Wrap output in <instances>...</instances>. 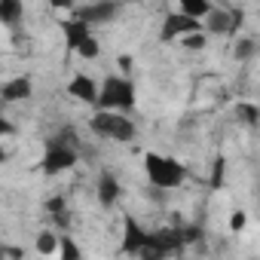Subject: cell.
<instances>
[{"mask_svg":"<svg viewBox=\"0 0 260 260\" xmlns=\"http://www.w3.org/2000/svg\"><path fill=\"white\" fill-rule=\"evenodd\" d=\"M178 236H181V245H193V242H199L202 230L199 226H178Z\"/></svg>","mask_w":260,"mask_h":260,"instance_id":"7402d4cb","label":"cell"},{"mask_svg":"<svg viewBox=\"0 0 260 260\" xmlns=\"http://www.w3.org/2000/svg\"><path fill=\"white\" fill-rule=\"evenodd\" d=\"M77 159H80L77 150H68V147H58V144L46 141V153H43V159H40V172H43V175H58V172L74 169Z\"/></svg>","mask_w":260,"mask_h":260,"instance_id":"277c9868","label":"cell"},{"mask_svg":"<svg viewBox=\"0 0 260 260\" xmlns=\"http://www.w3.org/2000/svg\"><path fill=\"white\" fill-rule=\"evenodd\" d=\"M230 28V13L223 7H211V13L202 19V34H226Z\"/></svg>","mask_w":260,"mask_h":260,"instance_id":"7c38bea8","label":"cell"},{"mask_svg":"<svg viewBox=\"0 0 260 260\" xmlns=\"http://www.w3.org/2000/svg\"><path fill=\"white\" fill-rule=\"evenodd\" d=\"M61 31H64V40H68V49H80L92 34H89V25H83L80 19H64L61 22Z\"/></svg>","mask_w":260,"mask_h":260,"instance_id":"8fae6325","label":"cell"},{"mask_svg":"<svg viewBox=\"0 0 260 260\" xmlns=\"http://www.w3.org/2000/svg\"><path fill=\"white\" fill-rule=\"evenodd\" d=\"M89 128L98 138H110V141H122V144L135 141V122L122 113H113V110H98L89 119Z\"/></svg>","mask_w":260,"mask_h":260,"instance_id":"7a4b0ae2","label":"cell"},{"mask_svg":"<svg viewBox=\"0 0 260 260\" xmlns=\"http://www.w3.org/2000/svg\"><path fill=\"white\" fill-rule=\"evenodd\" d=\"M119 4L113 0H101V4H86V7H74V19H80L83 25H107L119 16Z\"/></svg>","mask_w":260,"mask_h":260,"instance_id":"5b68a950","label":"cell"},{"mask_svg":"<svg viewBox=\"0 0 260 260\" xmlns=\"http://www.w3.org/2000/svg\"><path fill=\"white\" fill-rule=\"evenodd\" d=\"M236 113H239V116H242V122H245V125H251V128L260 122V107H257V104H251V101H239V104H236Z\"/></svg>","mask_w":260,"mask_h":260,"instance_id":"9a60e30c","label":"cell"},{"mask_svg":"<svg viewBox=\"0 0 260 260\" xmlns=\"http://www.w3.org/2000/svg\"><path fill=\"white\" fill-rule=\"evenodd\" d=\"M22 16H25V4L22 0H0V22L4 25H19L22 22Z\"/></svg>","mask_w":260,"mask_h":260,"instance_id":"4fadbf2b","label":"cell"},{"mask_svg":"<svg viewBox=\"0 0 260 260\" xmlns=\"http://www.w3.org/2000/svg\"><path fill=\"white\" fill-rule=\"evenodd\" d=\"M119 181L113 178V172H101L98 175V202L104 205V208H113L116 202H119Z\"/></svg>","mask_w":260,"mask_h":260,"instance_id":"30bf717a","label":"cell"},{"mask_svg":"<svg viewBox=\"0 0 260 260\" xmlns=\"http://www.w3.org/2000/svg\"><path fill=\"white\" fill-rule=\"evenodd\" d=\"M144 172L150 178V184L156 190H175L184 184V166L172 156H162V153H147L144 156Z\"/></svg>","mask_w":260,"mask_h":260,"instance_id":"6da1fadb","label":"cell"},{"mask_svg":"<svg viewBox=\"0 0 260 260\" xmlns=\"http://www.w3.org/2000/svg\"><path fill=\"white\" fill-rule=\"evenodd\" d=\"M34 245H37V251H40V254H55V251H58V236H55V233H49V230H43V233L37 236V242H34Z\"/></svg>","mask_w":260,"mask_h":260,"instance_id":"e0dca14e","label":"cell"},{"mask_svg":"<svg viewBox=\"0 0 260 260\" xmlns=\"http://www.w3.org/2000/svg\"><path fill=\"white\" fill-rule=\"evenodd\" d=\"M254 49H257V43H254V40H248V37H245V40H239V43H236V61H248V58L254 55Z\"/></svg>","mask_w":260,"mask_h":260,"instance_id":"d6986e66","label":"cell"},{"mask_svg":"<svg viewBox=\"0 0 260 260\" xmlns=\"http://www.w3.org/2000/svg\"><path fill=\"white\" fill-rule=\"evenodd\" d=\"M119 68H122V71H128V68H132V58L122 55V58H119Z\"/></svg>","mask_w":260,"mask_h":260,"instance_id":"83f0119b","label":"cell"},{"mask_svg":"<svg viewBox=\"0 0 260 260\" xmlns=\"http://www.w3.org/2000/svg\"><path fill=\"white\" fill-rule=\"evenodd\" d=\"M181 43H184V49L199 52V49H205V34H202V31H199V34H187V37H181Z\"/></svg>","mask_w":260,"mask_h":260,"instance_id":"ffe728a7","label":"cell"},{"mask_svg":"<svg viewBox=\"0 0 260 260\" xmlns=\"http://www.w3.org/2000/svg\"><path fill=\"white\" fill-rule=\"evenodd\" d=\"M7 257H13V260H22V251H19V248H10V245H7Z\"/></svg>","mask_w":260,"mask_h":260,"instance_id":"4316f807","label":"cell"},{"mask_svg":"<svg viewBox=\"0 0 260 260\" xmlns=\"http://www.w3.org/2000/svg\"><path fill=\"white\" fill-rule=\"evenodd\" d=\"M226 13H230V28H226V34H236V31L245 25V13H242L239 7H236V10H226Z\"/></svg>","mask_w":260,"mask_h":260,"instance_id":"603a6c76","label":"cell"},{"mask_svg":"<svg viewBox=\"0 0 260 260\" xmlns=\"http://www.w3.org/2000/svg\"><path fill=\"white\" fill-rule=\"evenodd\" d=\"M144 242H147V233L138 226V220L135 217H122V254H128V257H138V251L144 248Z\"/></svg>","mask_w":260,"mask_h":260,"instance_id":"52a82bcc","label":"cell"},{"mask_svg":"<svg viewBox=\"0 0 260 260\" xmlns=\"http://www.w3.org/2000/svg\"><path fill=\"white\" fill-rule=\"evenodd\" d=\"M101 110H132L135 107V83L125 77H107L104 86L98 89V101Z\"/></svg>","mask_w":260,"mask_h":260,"instance_id":"3957f363","label":"cell"},{"mask_svg":"<svg viewBox=\"0 0 260 260\" xmlns=\"http://www.w3.org/2000/svg\"><path fill=\"white\" fill-rule=\"evenodd\" d=\"M4 162H7V150H4V147H0V166H4Z\"/></svg>","mask_w":260,"mask_h":260,"instance_id":"f546056e","label":"cell"},{"mask_svg":"<svg viewBox=\"0 0 260 260\" xmlns=\"http://www.w3.org/2000/svg\"><path fill=\"white\" fill-rule=\"evenodd\" d=\"M0 260H7V245L0 242Z\"/></svg>","mask_w":260,"mask_h":260,"instance_id":"f1b7e54d","label":"cell"},{"mask_svg":"<svg viewBox=\"0 0 260 260\" xmlns=\"http://www.w3.org/2000/svg\"><path fill=\"white\" fill-rule=\"evenodd\" d=\"M58 257H61V260H83L80 245H77L71 236H58Z\"/></svg>","mask_w":260,"mask_h":260,"instance_id":"2e32d148","label":"cell"},{"mask_svg":"<svg viewBox=\"0 0 260 260\" xmlns=\"http://www.w3.org/2000/svg\"><path fill=\"white\" fill-rule=\"evenodd\" d=\"M77 55H83V58H98L101 55V46H98V40L95 37H89L80 49H77Z\"/></svg>","mask_w":260,"mask_h":260,"instance_id":"44dd1931","label":"cell"},{"mask_svg":"<svg viewBox=\"0 0 260 260\" xmlns=\"http://www.w3.org/2000/svg\"><path fill=\"white\" fill-rule=\"evenodd\" d=\"M68 92L77 98V101H86V104H95L98 101V86L89 74H77L71 83H68Z\"/></svg>","mask_w":260,"mask_h":260,"instance_id":"9c48e42d","label":"cell"},{"mask_svg":"<svg viewBox=\"0 0 260 260\" xmlns=\"http://www.w3.org/2000/svg\"><path fill=\"white\" fill-rule=\"evenodd\" d=\"M46 214L49 217H61V214H68V202H64V196H52V199H46Z\"/></svg>","mask_w":260,"mask_h":260,"instance_id":"ac0fdd59","label":"cell"},{"mask_svg":"<svg viewBox=\"0 0 260 260\" xmlns=\"http://www.w3.org/2000/svg\"><path fill=\"white\" fill-rule=\"evenodd\" d=\"M13 132H16V128H13V122H7V116L0 113V138H4V135H13Z\"/></svg>","mask_w":260,"mask_h":260,"instance_id":"484cf974","label":"cell"},{"mask_svg":"<svg viewBox=\"0 0 260 260\" xmlns=\"http://www.w3.org/2000/svg\"><path fill=\"white\" fill-rule=\"evenodd\" d=\"M178 13L187 16V19L202 22V19L211 13V4H208V0H181V10H178Z\"/></svg>","mask_w":260,"mask_h":260,"instance_id":"5bb4252c","label":"cell"},{"mask_svg":"<svg viewBox=\"0 0 260 260\" xmlns=\"http://www.w3.org/2000/svg\"><path fill=\"white\" fill-rule=\"evenodd\" d=\"M223 169H226V162H223V156H217V159H214V175H211V187H214V190L223 187Z\"/></svg>","mask_w":260,"mask_h":260,"instance_id":"cb8c5ba5","label":"cell"},{"mask_svg":"<svg viewBox=\"0 0 260 260\" xmlns=\"http://www.w3.org/2000/svg\"><path fill=\"white\" fill-rule=\"evenodd\" d=\"M31 92H34V83H31L28 77H13L10 83L0 86V98L10 101V104H16V101H28Z\"/></svg>","mask_w":260,"mask_h":260,"instance_id":"ba28073f","label":"cell"},{"mask_svg":"<svg viewBox=\"0 0 260 260\" xmlns=\"http://www.w3.org/2000/svg\"><path fill=\"white\" fill-rule=\"evenodd\" d=\"M245 223H248V214L245 211H233L230 214V230H245Z\"/></svg>","mask_w":260,"mask_h":260,"instance_id":"d4e9b609","label":"cell"},{"mask_svg":"<svg viewBox=\"0 0 260 260\" xmlns=\"http://www.w3.org/2000/svg\"><path fill=\"white\" fill-rule=\"evenodd\" d=\"M199 31H202V22L187 19V16H181V13H169V16H166V25H162V40H175V37L199 34Z\"/></svg>","mask_w":260,"mask_h":260,"instance_id":"8992f818","label":"cell"}]
</instances>
